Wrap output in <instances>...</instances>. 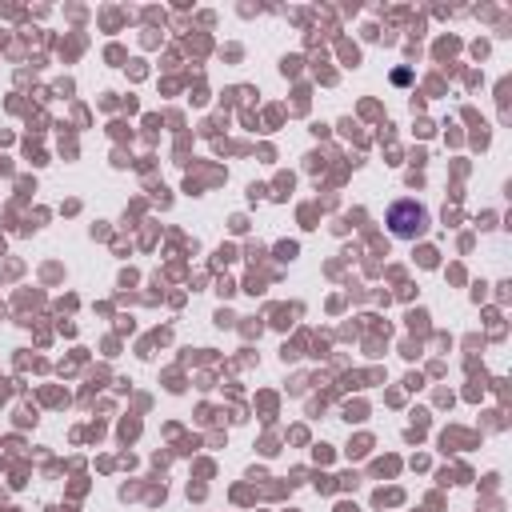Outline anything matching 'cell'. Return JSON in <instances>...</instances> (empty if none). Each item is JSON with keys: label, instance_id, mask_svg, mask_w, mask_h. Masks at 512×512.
Wrapping results in <instances>:
<instances>
[{"label": "cell", "instance_id": "6da1fadb", "mask_svg": "<svg viewBox=\"0 0 512 512\" xmlns=\"http://www.w3.org/2000/svg\"><path fill=\"white\" fill-rule=\"evenodd\" d=\"M388 228L400 236V240H416L424 228H428V208L416 204V200H396L388 208Z\"/></svg>", "mask_w": 512, "mask_h": 512}]
</instances>
